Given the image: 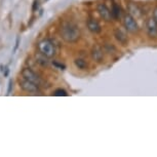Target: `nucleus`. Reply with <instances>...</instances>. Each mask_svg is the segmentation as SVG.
<instances>
[{
  "instance_id": "14",
  "label": "nucleus",
  "mask_w": 157,
  "mask_h": 157,
  "mask_svg": "<svg viewBox=\"0 0 157 157\" xmlns=\"http://www.w3.org/2000/svg\"><path fill=\"white\" fill-rule=\"evenodd\" d=\"M36 60H37V63H39L40 65L42 66H47L48 65V58H46L45 56H43L42 54L36 56Z\"/></svg>"
},
{
  "instance_id": "13",
  "label": "nucleus",
  "mask_w": 157,
  "mask_h": 157,
  "mask_svg": "<svg viewBox=\"0 0 157 157\" xmlns=\"http://www.w3.org/2000/svg\"><path fill=\"white\" fill-rule=\"evenodd\" d=\"M74 64H75V66L80 70H85L87 68V63L83 59H76V60L74 61Z\"/></svg>"
},
{
  "instance_id": "3",
  "label": "nucleus",
  "mask_w": 157,
  "mask_h": 157,
  "mask_svg": "<svg viewBox=\"0 0 157 157\" xmlns=\"http://www.w3.org/2000/svg\"><path fill=\"white\" fill-rule=\"evenodd\" d=\"M123 25L125 29L130 33H137L139 31V25L137 21L135 20L134 17H132L130 14H126L123 19Z\"/></svg>"
},
{
  "instance_id": "16",
  "label": "nucleus",
  "mask_w": 157,
  "mask_h": 157,
  "mask_svg": "<svg viewBox=\"0 0 157 157\" xmlns=\"http://www.w3.org/2000/svg\"><path fill=\"white\" fill-rule=\"evenodd\" d=\"M52 65H54V66H56L57 68H59V69H62V70L65 69V65L58 63V62H54V63H52Z\"/></svg>"
},
{
  "instance_id": "20",
  "label": "nucleus",
  "mask_w": 157,
  "mask_h": 157,
  "mask_svg": "<svg viewBox=\"0 0 157 157\" xmlns=\"http://www.w3.org/2000/svg\"><path fill=\"white\" fill-rule=\"evenodd\" d=\"M19 42H20V38L17 37V43H16V46H14V52H16L17 48V46H19Z\"/></svg>"
},
{
  "instance_id": "11",
  "label": "nucleus",
  "mask_w": 157,
  "mask_h": 157,
  "mask_svg": "<svg viewBox=\"0 0 157 157\" xmlns=\"http://www.w3.org/2000/svg\"><path fill=\"white\" fill-rule=\"evenodd\" d=\"M114 36L116 38V40L119 41L122 45H126L127 42H128V38H127L126 34L124 33L122 30H120L119 28H117L114 30Z\"/></svg>"
},
{
  "instance_id": "9",
  "label": "nucleus",
  "mask_w": 157,
  "mask_h": 157,
  "mask_svg": "<svg viewBox=\"0 0 157 157\" xmlns=\"http://www.w3.org/2000/svg\"><path fill=\"white\" fill-rule=\"evenodd\" d=\"M86 26H87V29L90 30L91 33L94 34H98L100 33L102 28H101L100 24L97 22L94 19H88L87 20V23H86Z\"/></svg>"
},
{
  "instance_id": "18",
  "label": "nucleus",
  "mask_w": 157,
  "mask_h": 157,
  "mask_svg": "<svg viewBox=\"0 0 157 157\" xmlns=\"http://www.w3.org/2000/svg\"><path fill=\"white\" fill-rule=\"evenodd\" d=\"M153 19L155 20V22L157 23V6L155 7V10L153 11Z\"/></svg>"
},
{
  "instance_id": "8",
  "label": "nucleus",
  "mask_w": 157,
  "mask_h": 157,
  "mask_svg": "<svg viewBox=\"0 0 157 157\" xmlns=\"http://www.w3.org/2000/svg\"><path fill=\"white\" fill-rule=\"evenodd\" d=\"M127 10H128L130 16L134 17H141L142 14H143V11H142L140 6L134 3V2H129L128 5H127Z\"/></svg>"
},
{
  "instance_id": "17",
  "label": "nucleus",
  "mask_w": 157,
  "mask_h": 157,
  "mask_svg": "<svg viewBox=\"0 0 157 157\" xmlns=\"http://www.w3.org/2000/svg\"><path fill=\"white\" fill-rule=\"evenodd\" d=\"M11 87H13V80H10V82H8V90H7V94H10L11 91Z\"/></svg>"
},
{
  "instance_id": "5",
  "label": "nucleus",
  "mask_w": 157,
  "mask_h": 157,
  "mask_svg": "<svg viewBox=\"0 0 157 157\" xmlns=\"http://www.w3.org/2000/svg\"><path fill=\"white\" fill-rule=\"evenodd\" d=\"M20 86L23 90H25L26 93L29 94H35L39 90V85H37L36 83L27 80V79H22L20 80Z\"/></svg>"
},
{
  "instance_id": "2",
  "label": "nucleus",
  "mask_w": 157,
  "mask_h": 157,
  "mask_svg": "<svg viewBox=\"0 0 157 157\" xmlns=\"http://www.w3.org/2000/svg\"><path fill=\"white\" fill-rule=\"evenodd\" d=\"M38 49H39L40 54L45 56L46 58H52L56 55V47L54 43L49 39H43L38 43Z\"/></svg>"
},
{
  "instance_id": "12",
  "label": "nucleus",
  "mask_w": 157,
  "mask_h": 157,
  "mask_svg": "<svg viewBox=\"0 0 157 157\" xmlns=\"http://www.w3.org/2000/svg\"><path fill=\"white\" fill-rule=\"evenodd\" d=\"M111 14H112V17H113L114 20H118L120 17L121 10H120L119 5H118L117 3H113V5H112Z\"/></svg>"
},
{
  "instance_id": "4",
  "label": "nucleus",
  "mask_w": 157,
  "mask_h": 157,
  "mask_svg": "<svg viewBox=\"0 0 157 157\" xmlns=\"http://www.w3.org/2000/svg\"><path fill=\"white\" fill-rule=\"evenodd\" d=\"M22 76L24 79H27V80L33 82V83H36L37 85H40L41 83L40 77L38 76L33 70H31L30 68H25V69H23Z\"/></svg>"
},
{
  "instance_id": "19",
  "label": "nucleus",
  "mask_w": 157,
  "mask_h": 157,
  "mask_svg": "<svg viewBox=\"0 0 157 157\" xmlns=\"http://www.w3.org/2000/svg\"><path fill=\"white\" fill-rule=\"evenodd\" d=\"M37 7H38V1H37V0H35L34 4H33V10H36Z\"/></svg>"
},
{
  "instance_id": "6",
  "label": "nucleus",
  "mask_w": 157,
  "mask_h": 157,
  "mask_svg": "<svg viewBox=\"0 0 157 157\" xmlns=\"http://www.w3.org/2000/svg\"><path fill=\"white\" fill-rule=\"evenodd\" d=\"M147 34L150 38H157V23L153 17L148 19L146 23Z\"/></svg>"
},
{
  "instance_id": "15",
  "label": "nucleus",
  "mask_w": 157,
  "mask_h": 157,
  "mask_svg": "<svg viewBox=\"0 0 157 157\" xmlns=\"http://www.w3.org/2000/svg\"><path fill=\"white\" fill-rule=\"evenodd\" d=\"M54 96H56V97H66V96H68V94H67L66 90H62V88H59V90H56L54 91Z\"/></svg>"
},
{
  "instance_id": "10",
  "label": "nucleus",
  "mask_w": 157,
  "mask_h": 157,
  "mask_svg": "<svg viewBox=\"0 0 157 157\" xmlns=\"http://www.w3.org/2000/svg\"><path fill=\"white\" fill-rule=\"evenodd\" d=\"M91 58L94 59V61L98 62V63H101L104 59V52L103 49L101 48L99 45H96L93 47L91 49Z\"/></svg>"
},
{
  "instance_id": "1",
  "label": "nucleus",
  "mask_w": 157,
  "mask_h": 157,
  "mask_svg": "<svg viewBox=\"0 0 157 157\" xmlns=\"http://www.w3.org/2000/svg\"><path fill=\"white\" fill-rule=\"evenodd\" d=\"M61 37L66 41V42L73 43L76 42L80 38V30L78 26L72 22H65L61 26Z\"/></svg>"
},
{
  "instance_id": "7",
  "label": "nucleus",
  "mask_w": 157,
  "mask_h": 157,
  "mask_svg": "<svg viewBox=\"0 0 157 157\" xmlns=\"http://www.w3.org/2000/svg\"><path fill=\"white\" fill-rule=\"evenodd\" d=\"M98 13L101 16V17L106 21V22H110L111 19H112V14H111V11L107 7V5L104 4V3H100L98 5Z\"/></svg>"
}]
</instances>
